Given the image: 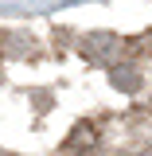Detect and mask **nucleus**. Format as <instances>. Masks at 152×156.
I'll use <instances>...</instances> for the list:
<instances>
[{
    "mask_svg": "<svg viewBox=\"0 0 152 156\" xmlns=\"http://www.w3.org/2000/svg\"><path fill=\"white\" fill-rule=\"evenodd\" d=\"M117 51V35L113 31H94V35L82 39V55L90 58V62H109Z\"/></svg>",
    "mask_w": 152,
    "mask_h": 156,
    "instance_id": "f257e3e1",
    "label": "nucleus"
},
{
    "mask_svg": "<svg viewBox=\"0 0 152 156\" xmlns=\"http://www.w3.org/2000/svg\"><path fill=\"white\" fill-rule=\"evenodd\" d=\"M97 144V133H94V125H74V133L66 136V152H74V148H94Z\"/></svg>",
    "mask_w": 152,
    "mask_h": 156,
    "instance_id": "f03ea898",
    "label": "nucleus"
},
{
    "mask_svg": "<svg viewBox=\"0 0 152 156\" xmlns=\"http://www.w3.org/2000/svg\"><path fill=\"white\" fill-rule=\"evenodd\" d=\"M109 78H113L117 90H129V94H133V90H140V74H136V66H129V62H125V66H113V70H109Z\"/></svg>",
    "mask_w": 152,
    "mask_h": 156,
    "instance_id": "7ed1b4c3",
    "label": "nucleus"
}]
</instances>
